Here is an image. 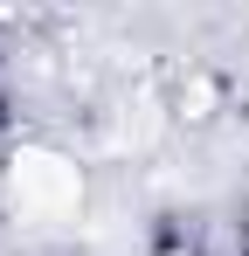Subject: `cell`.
I'll return each instance as SVG.
<instances>
[{
	"instance_id": "cell-3",
	"label": "cell",
	"mask_w": 249,
	"mask_h": 256,
	"mask_svg": "<svg viewBox=\"0 0 249 256\" xmlns=\"http://www.w3.org/2000/svg\"><path fill=\"white\" fill-rule=\"evenodd\" d=\"M242 256H249V228H242Z\"/></svg>"
},
{
	"instance_id": "cell-1",
	"label": "cell",
	"mask_w": 249,
	"mask_h": 256,
	"mask_svg": "<svg viewBox=\"0 0 249 256\" xmlns=\"http://www.w3.org/2000/svg\"><path fill=\"white\" fill-rule=\"evenodd\" d=\"M152 256H208L201 242H180V236H166V242H152Z\"/></svg>"
},
{
	"instance_id": "cell-2",
	"label": "cell",
	"mask_w": 249,
	"mask_h": 256,
	"mask_svg": "<svg viewBox=\"0 0 249 256\" xmlns=\"http://www.w3.org/2000/svg\"><path fill=\"white\" fill-rule=\"evenodd\" d=\"M14 125V97H7V84H0V132Z\"/></svg>"
}]
</instances>
